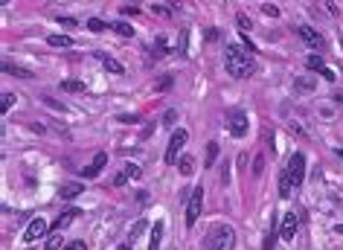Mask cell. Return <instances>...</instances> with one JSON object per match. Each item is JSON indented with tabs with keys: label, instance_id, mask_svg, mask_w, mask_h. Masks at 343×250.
Masks as SVG:
<instances>
[{
	"label": "cell",
	"instance_id": "1",
	"mask_svg": "<svg viewBox=\"0 0 343 250\" xmlns=\"http://www.w3.org/2000/svg\"><path fill=\"white\" fill-rule=\"evenodd\" d=\"M224 67L233 79H247L256 73V61H253V53H247L244 47L227 44L224 47Z\"/></svg>",
	"mask_w": 343,
	"mask_h": 250
},
{
	"label": "cell",
	"instance_id": "2",
	"mask_svg": "<svg viewBox=\"0 0 343 250\" xmlns=\"http://www.w3.org/2000/svg\"><path fill=\"white\" fill-rule=\"evenodd\" d=\"M233 247H235V233H233V227H227V224L216 227V230L207 236V241H204V250H233Z\"/></svg>",
	"mask_w": 343,
	"mask_h": 250
},
{
	"label": "cell",
	"instance_id": "3",
	"mask_svg": "<svg viewBox=\"0 0 343 250\" xmlns=\"http://www.w3.org/2000/svg\"><path fill=\"white\" fill-rule=\"evenodd\" d=\"M201 206H204V186H195L189 195V204H186V227H195L198 224V215H201Z\"/></svg>",
	"mask_w": 343,
	"mask_h": 250
},
{
	"label": "cell",
	"instance_id": "4",
	"mask_svg": "<svg viewBox=\"0 0 343 250\" xmlns=\"http://www.w3.org/2000/svg\"><path fill=\"white\" fill-rule=\"evenodd\" d=\"M186 140H189V134H186L183 128H178V131L172 134L169 149H166V163H169V166H175V163H178V154H181V149L186 145Z\"/></svg>",
	"mask_w": 343,
	"mask_h": 250
},
{
	"label": "cell",
	"instance_id": "5",
	"mask_svg": "<svg viewBox=\"0 0 343 250\" xmlns=\"http://www.w3.org/2000/svg\"><path fill=\"white\" fill-rule=\"evenodd\" d=\"M285 175L291 178V183H294V186H299V183H303V178H306V157H303L299 152H297V154H291Z\"/></svg>",
	"mask_w": 343,
	"mask_h": 250
},
{
	"label": "cell",
	"instance_id": "6",
	"mask_svg": "<svg viewBox=\"0 0 343 250\" xmlns=\"http://www.w3.org/2000/svg\"><path fill=\"white\" fill-rule=\"evenodd\" d=\"M47 230H50V224H47L44 218H32V221H29V227L24 230V244H32V241L44 239Z\"/></svg>",
	"mask_w": 343,
	"mask_h": 250
},
{
	"label": "cell",
	"instance_id": "7",
	"mask_svg": "<svg viewBox=\"0 0 343 250\" xmlns=\"http://www.w3.org/2000/svg\"><path fill=\"white\" fill-rule=\"evenodd\" d=\"M105 163H108V154H105V152H96V154H93V160L88 163L84 169H81V178H88V180L96 178V175L105 169Z\"/></svg>",
	"mask_w": 343,
	"mask_h": 250
},
{
	"label": "cell",
	"instance_id": "8",
	"mask_svg": "<svg viewBox=\"0 0 343 250\" xmlns=\"http://www.w3.org/2000/svg\"><path fill=\"white\" fill-rule=\"evenodd\" d=\"M230 134H233V137H244V134H247V114L235 111V114L230 116Z\"/></svg>",
	"mask_w": 343,
	"mask_h": 250
},
{
	"label": "cell",
	"instance_id": "9",
	"mask_svg": "<svg viewBox=\"0 0 343 250\" xmlns=\"http://www.w3.org/2000/svg\"><path fill=\"white\" fill-rule=\"evenodd\" d=\"M297 227H299V218L294 213H285V218H282V239L285 241H291L294 236H297Z\"/></svg>",
	"mask_w": 343,
	"mask_h": 250
},
{
	"label": "cell",
	"instance_id": "10",
	"mask_svg": "<svg viewBox=\"0 0 343 250\" xmlns=\"http://www.w3.org/2000/svg\"><path fill=\"white\" fill-rule=\"evenodd\" d=\"M299 38H303L308 47H323V35H320L314 27H299Z\"/></svg>",
	"mask_w": 343,
	"mask_h": 250
},
{
	"label": "cell",
	"instance_id": "11",
	"mask_svg": "<svg viewBox=\"0 0 343 250\" xmlns=\"http://www.w3.org/2000/svg\"><path fill=\"white\" fill-rule=\"evenodd\" d=\"M143 172H140V166H134V163H128V166H122V172H119L117 178H114V186H122L128 178H140Z\"/></svg>",
	"mask_w": 343,
	"mask_h": 250
},
{
	"label": "cell",
	"instance_id": "12",
	"mask_svg": "<svg viewBox=\"0 0 343 250\" xmlns=\"http://www.w3.org/2000/svg\"><path fill=\"white\" fill-rule=\"evenodd\" d=\"M76 215H79V210H67V213H61L53 224H50V230H53V233H61L64 227H67V224H70L73 218H76Z\"/></svg>",
	"mask_w": 343,
	"mask_h": 250
},
{
	"label": "cell",
	"instance_id": "13",
	"mask_svg": "<svg viewBox=\"0 0 343 250\" xmlns=\"http://www.w3.org/2000/svg\"><path fill=\"white\" fill-rule=\"evenodd\" d=\"M3 73H6V76H15V79H35L32 70L20 67V64H3Z\"/></svg>",
	"mask_w": 343,
	"mask_h": 250
},
{
	"label": "cell",
	"instance_id": "14",
	"mask_svg": "<svg viewBox=\"0 0 343 250\" xmlns=\"http://www.w3.org/2000/svg\"><path fill=\"white\" fill-rule=\"evenodd\" d=\"M81 192H84L81 183H64V186H61V198H64V201H73V198H79Z\"/></svg>",
	"mask_w": 343,
	"mask_h": 250
},
{
	"label": "cell",
	"instance_id": "15",
	"mask_svg": "<svg viewBox=\"0 0 343 250\" xmlns=\"http://www.w3.org/2000/svg\"><path fill=\"white\" fill-rule=\"evenodd\" d=\"M218 152H221V145H218V143H207V157H204V166H207V169H212V166H216Z\"/></svg>",
	"mask_w": 343,
	"mask_h": 250
},
{
	"label": "cell",
	"instance_id": "16",
	"mask_svg": "<svg viewBox=\"0 0 343 250\" xmlns=\"http://www.w3.org/2000/svg\"><path fill=\"white\" fill-rule=\"evenodd\" d=\"M178 172H181V175H186V178H189L192 172H195V160H192L189 154H183V157H178Z\"/></svg>",
	"mask_w": 343,
	"mask_h": 250
},
{
	"label": "cell",
	"instance_id": "17",
	"mask_svg": "<svg viewBox=\"0 0 343 250\" xmlns=\"http://www.w3.org/2000/svg\"><path fill=\"white\" fill-rule=\"evenodd\" d=\"M314 88H317L314 79H294V90H297V93H311Z\"/></svg>",
	"mask_w": 343,
	"mask_h": 250
},
{
	"label": "cell",
	"instance_id": "18",
	"mask_svg": "<svg viewBox=\"0 0 343 250\" xmlns=\"http://www.w3.org/2000/svg\"><path fill=\"white\" fill-rule=\"evenodd\" d=\"M111 29H114L117 35H122V38H131V35H134L131 24H125V20H114V24H111Z\"/></svg>",
	"mask_w": 343,
	"mask_h": 250
},
{
	"label": "cell",
	"instance_id": "19",
	"mask_svg": "<svg viewBox=\"0 0 343 250\" xmlns=\"http://www.w3.org/2000/svg\"><path fill=\"white\" fill-rule=\"evenodd\" d=\"M47 44L50 47H70V35H58V32H53V35H47Z\"/></svg>",
	"mask_w": 343,
	"mask_h": 250
},
{
	"label": "cell",
	"instance_id": "20",
	"mask_svg": "<svg viewBox=\"0 0 343 250\" xmlns=\"http://www.w3.org/2000/svg\"><path fill=\"white\" fill-rule=\"evenodd\" d=\"M291 189H294V183H291V178L282 172V178H280V198H291Z\"/></svg>",
	"mask_w": 343,
	"mask_h": 250
},
{
	"label": "cell",
	"instance_id": "21",
	"mask_svg": "<svg viewBox=\"0 0 343 250\" xmlns=\"http://www.w3.org/2000/svg\"><path fill=\"white\" fill-rule=\"evenodd\" d=\"M102 67L108 73H122V64H119L117 58H111V55H102Z\"/></svg>",
	"mask_w": 343,
	"mask_h": 250
},
{
	"label": "cell",
	"instance_id": "22",
	"mask_svg": "<svg viewBox=\"0 0 343 250\" xmlns=\"http://www.w3.org/2000/svg\"><path fill=\"white\" fill-rule=\"evenodd\" d=\"M61 90H64V93H81V90H84V81L67 79V81H61Z\"/></svg>",
	"mask_w": 343,
	"mask_h": 250
},
{
	"label": "cell",
	"instance_id": "23",
	"mask_svg": "<svg viewBox=\"0 0 343 250\" xmlns=\"http://www.w3.org/2000/svg\"><path fill=\"white\" fill-rule=\"evenodd\" d=\"M160 236H163V224H154L152 241H148V250H160Z\"/></svg>",
	"mask_w": 343,
	"mask_h": 250
},
{
	"label": "cell",
	"instance_id": "24",
	"mask_svg": "<svg viewBox=\"0 0 343 250\" xmlns=\"http://www.w3.org/2000/svg\"><path fill=\"white\" fill-rule=\"evenodd\" d=\"M308 70H317L320 73V76H323V70H326V64H323V58H320V55H308Z\"/></svg>",
	"mask_w": 343,
	"mask_h": 250
},
{
	"label": "cell",
	"instance_id": "25",
	"mask_svg": "<svg viewBox=\"0 0 343 250\" xmlns=\"http://www.w3.org/2000/svg\"><path fill=\"white\" fill-rule=\"evenodd\" d=\"M88 29H91V32H105V29H111V24H105V20H99V18H91L88 20Z\"/></svg>",
	"mask_w": 343,
	"mask_h": 250
},
{
	"label": "cell",
	"instance_id": "26",
	"mask_svg": "<svg viewBox=\"0 0 343 250\" xmlns=\"http://www.w3.org/2000/svg\"><path fill=\"white\" fill-rule=\"evenodd\" d=\"M64 244V239L61 236H58V233H53V236H50V239H47V244H44V250H58Z\"/></svg>",
	"mask_w": 343,
	"mask_h": 250
},
{
	"label": "cell",
	"instance_id": "27",
	"mask_svg": "<svg viewBox=\"0 0 343 250\" xmlns=\"http://www.w3.org/2000/svg\"><path fill=\"white\" fill-rule=\"evenodd\" d=\"M15 102H18V99H15V93H3V102H0V111L6 114V111H9L12 105H15Z\"/></svg>",
	"mask_w": 343,
	"mask_h": 250
},
{
	"label": "cell",
	"instance_id": "28",
	"mask_svg": "<svg viewBox=\"0 0 343 250\" xmlns=\"http://www.w3.org/2000/svg\"><path fill=\"white\" fill-rule=\"evenodd\" d=\"M235 24H239V29H242V35H247V32H250V18L239 15V18H235Z\"/></svg>",
	"mask_w": 343,
	"mask_h": 250
},
{
	"label": "cell",
	"instance_id": "29",
	"mask_svg": "<svg viewBox=\"0 0 343 250\" xmlns=\"http://www.w3.org/2000/svg\"><path fill=\"white\" fill-rule=\"evenodd\" d=\"M143 233H145V221H137V224H134V230H131V236H128V239L134 241L137 236H143Z\"/></svg>",
	"mask_w": 343,
	"mask_h": 250
},
{
	"label": "cell",
	"instance_id": "30",
	"mask_svg": "<svg viewBox=\"0 0 343 250\" xmlns=\"http://www.w3.org/2000/svg\"><path fill=\"white\" fill-rule=\"evenodd\" d=\"M262 12L268 15V18H280V9H276L273 3H265V6H262Z\"/></svg>",
	"mask_w": 343,
	"mask_h": 250
},
{
	"label": "cell",
	"instance_id": "31",
	"mask_svg": "<svg viewBox=\"0 0 343 250\" xmlns=\"http://www.w3.org/2000/svg\"><path fill=\"white\" fill-rule=\"evenodd\" d=\"M64 250H88V244H84V241H67Z\"/></svg>",
	"mask_w": 343,
	"mask_h": 250
},
{
	"label": "cell",
	"instance_id": "32",
	"mask_svg": "<svg viewBox=\"0 0 343 250\" xmlns=\"http://www.w3.org/2000/svg\"><path fill=\"white\" fill-rule=\"evenodd\" d=\"M172 88V76H160V81H157V90H169Z\"/></svg>",
	"mask_w": 343,
	"mask_h": 250
},
{
	"label": "cell",
	"instance_id": "33",
	"mask_svg": "<svg viewBox=\"0 0 343 250\" xmlns=\"http://www.w3.org/2000/svg\"><path fill=\"white\" fill-rule=\"evenodd\" d=\"M265 169V157H256V163H253V175H262Z\"/></svg>",
	"mask_w": 343,
	"mask_h": 250
},
{
	"label": "cell",
	"instance_id": "34",
	"mask_svg": "<svg viewBox=\"0 0 343 250\" xmlns=\"http://www.w3.org/2000/svg\"><path fill=\"white\" fill-rule=\"evenodd\" d=\"M137 119H140L137 114H122L119 116V122H137Z\"/></svg>",
	"mask_w": 343,
	"mask_h": 250
},
{
	"label": "cell",
	"instance_id": "35",
	"mask_svg": "<svg viewBox=\"0 0 343 250\" xmlns=\"http://www.w3.org/2000/svg\"><path fill=\"white\" fill-rule=\"evenodd\" d=\"M119 12H122V15H140V9H137V6H122Z\"/></svg>",
	"mask_w": 343,
	"mask_h": 250
},
{
	"label": "cell",
	"instance_id": "36",
	"mask_svg": "<svg viewBox=\"0 0 343 250\" xmlns=\"http://www.w3.org/2000/svg\"><path fill=\"white\" fill-rule=\"evenodd\" d=\"M58 24H61V27H76V20L73 18H58Z\"/></svg>",
	"mask_w": 343,
	"mask_h": 250
},
{
	"label": "cell",
	"instance_id": "37",
	"mask_svg": "<svg viewBox=\"0 0 343 250\" xmlns=\"http://www.w3.org/2000/svg\"><path fill=\"white\" fill-rule=\"evenodd\" d=\"M163 122L169 125V122H175V111H166V116H163Z\"/></svg>",
	"mask_w": 343,
	"mask_h": 250
},
{
	"label": "cell",
	"instance_id": "38",
	"mask_svg": "<svg viewBox=\"0 0 343 250\" xmlns=\"http://www.w3.org/2000/svg\"><path fill=\"white\" fill-rule=\"evenodd\" d=\"M334 233H340V236H343V224H337V227H334Z\"/></svg>",
	"mask_w": 343,
	"mask_h": 250
},
{
	"label": "cell",
	"instance_id": "39",
	"mask_svg": "<svg viewBox=\"0 0 343 250\" xmlns=\"http://www.w3.org/2000/svg\"><path fill=\"white\" fill-rule=\"evenodd\" d=\"M119 250H134V247H131V244H122V247H119Z\"/></svg>",
	"mask_w": 343,
	"mask_h": 250
},
{
	"label": "cell",
	"instance_id": "40",
	"mask_svg": "<svg viewBox=\"0 0 343 250\" xmlns=\"http://www.w3.org/2000/svg\"><path fill=\"white\" fill-rule=\"evenodd\" d=\"M334 102H343V96H334Z\"/></svg>",
	"mask_w": 343,
	"mask_h": 250
},
{
	"label": "cell",
	"instance_id": "41",
	"mask_svg": "<svg viewBox=\"0 0 343 250\" xmlns=\"http://www.w3.org/2000/svg\"><path fill=\"white\" fill-rule=\"evenodd\" d=\"M337 154H340V157H343V149H337Z\"/></svg>",
	"mask_w": 343,
	"mask_h": 250
},
{
	"label": "cell",
	"instance_id": "42",
	"mask_svg": "<svg viewBox=\"0 0 343 250\" xmlns=\"http://www.w3.org/2000/svg\"><path fill=\"white\" fill-rule=\"evenodd\" d=\"M340 47H343V44H340Z\"/></svg>",
	"mask_w": 343,
	"mask_h": 250
}]
</instances>
